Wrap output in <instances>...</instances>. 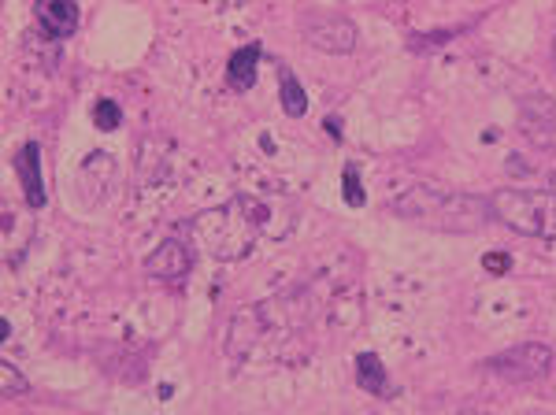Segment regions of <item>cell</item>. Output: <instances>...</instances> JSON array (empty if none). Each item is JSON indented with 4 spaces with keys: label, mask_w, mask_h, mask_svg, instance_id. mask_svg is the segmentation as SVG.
Here are the masks:
<instances>
[{
    "label": "cell",
    "mask_w": 556,
    "mask_h": 415,
    "mask_svg": "<svg viewBox=\"0 0 556 415\" xmlns=\"http://www.w3.org/2000/svg\"><path fill=\"white\" fill-rule=\"evenodd\" d=\"M15 171H19V186L30 208H45V186H41V145L26 141L23 149L15 152Z\"/></svg>",
    "instance_id": "obj_7"
},
{
    "label": "cell",
    "mask_w": 556,
    "mask_h": 415,
    "mask_svg": "<svg viewBox=\"0 0 556 415\" xmlns=\"http://www.w3.org/2000/svg\"><path fill=\"white\" fill-rule=\"evenodd\" d=\"M493 219L527 238L556 241V193L553 189H497L490 197Z\"/></svg>",
    "instance_id": "obj_3"
},
{
    "label": "cell",
    "mask_w": 556,
    "mask_h": 415,
    "mask_svg": "<svg viewBox=\"0 0 556 415\" xmlns=\"http://www.w3.org/2000/svg\"><path fill=\"white\" fill-rule=\"evenodd\" d=\"M190 267H193V252L186 249V241L167 238L164 245L145 260V275L160 278V282H178V278L190 275Z\"/></svg>",
    "instance_id": "obj_6"
},
{
    "label": "cell",
    "mask_w": 556,
    "mask_h": 415,
    "mask_svg": "<svg viewBox=\"0 0 556 415\" xmlns=\"http://www.w3.org/2000/svg\"><path fill=\"white\" fill-rule=\"evenodd\" d=\"M342 197L349 201V208H364L367 193H364V186H360V167H356V164L345 167V175H342Z\"/></svg>",
    "instance_id": "obj_12"
},
{
    "label": "cell",
    "mask_w": 556,
    "mask_h": 415,
    "mask_svg": "<svg viewBox=\"0 0 556 415\" xmlns=\"http://www.w3.org/2000/svg\"><path fill=\"white\" fill-rule=\"evenodd\" d=\"M356 382L364 386L367 393H390V375L375 353H360L356 356Z\"/></svg>",
    "instance_id": "obj_11"
},
{
    "label": "cell",
    "mask_w": 556,
    "mask_h": 415,
    "mask_svg": "<svg viewBox=\"0 0 556 415\" xmlns=\"http://www.w3.org/2000/svg\"><path fill=\"white\" fill-rule=\"evenodd\" d=\"M490 371H497L501 378L508 382H538L553 371V349L549 345H516V349H508V353L493 356L490 360Z\"/></svg>",
    "instance_id": "obj_4"
},
{
    "label": "cell",
    "mask_w": 556,
    "mask_h": 415,
    "mask_svg": "<svg viewBox=\"0 0 556 415\" xmlns=\"http://www.w3.org/2000/svg\"><path fill=\"white\" fill-rule=\"evenodd\" d=\"M393 212L401 219H412L419 227L438 230V234H475L493 219L490 197L475 193H456V189L416 186L393 201Z\"/></svg>",
    "instance_id": "obj_2"
},
{
    "label": "cell",
    "mask_w": 556,
    "mask_h": 415,
    "mask_svg": "<svg viewBox=\"0 0 556 415\" xmlns=\"http://www.w3.org/2000/svg\"><path fill=\"white\" fill-rule=\"evenodd\" d=\"M93 123H97V130H115V126L123 123V108L115 101H97V108H93Z\"/></svg>",
    "instance_id": "obj_13"
},
{
    "label": "cell",
    "mask_w": 556,
    "mask_h": 415,
    "mask_svg": "<svg viewBox=\"0 0 556 415\" xmlns=\"http://www.w3.org/2000/svg\"><path fill=\"white\" fill-rule=\"evenodd\" d=\"M264 49L260 45H241L227 63V82L234 93H245V89H253L256 82V63H260Z\"/></svg>",
    "instance_id": "obj_9"
},
{
    "label": "cell",
    "mask_w": 556,
    "mask_h": 415,
    "mask_svg": "<svg viewBox=\"0 0 556 415\" xmlns=\"http://www.w3.org/2000/svg\"><path fill=\"white\" fill-rule=\"evenodd\" d=\"M34 15H38L41 30L56 41L71 38L78 30V4H71V0H45V4H38Z\"/></svg>",
    "instance_id": "obj_8"
},
{
    "label": "cell",
    "mask_w": 556,
    "mask_h": 415,
    "mask_svg": "<svg viewBox=\"0 0 556 415\" xmlns=\"http://www.w3.org/2000/svg\"><path fill=\"white\" fill-rule=\"evenodd\" d=\"M482 267H486L490 275H508L512 256H508V252H486V256H482Z\"/></svg>",
    "instance_id": "obj_14"
},
{
    "label": "cell",
    "mask_w": 556,
    "mask_h": 415,
    "mask_svg": "<svg viewBox=\"0 0 556 415\" xmlns=\"http://www.w3.org/2000/svg\"><path fill=\"white\" fill-rule=\"evenodd\" d=\"M301 26H304V41L323 52H349L356 45V26L345 15L308 12Z\"/></svg>",
    "instance_id": "obj_5"
},
{
    "label": "cell",
    "mask_w": 556,
    "mask_h": 415,
    "mask_svg": "<svg viewBox=\"0 0 556 415\" xmlns=\"http://www.w3.org/2000/svg\"><path fill=\"white\" fill-rule=\"evenodd\" d=\"M553 56H556V41H553Z\"/></svg>",
    "instance_id": "obj_16"
},
{
    "label": "cell",
    "mask_w": 556,
    "mask_h": 415,
    "mask_svg": "<svg viewBox=\"0 0 556 415\" xmlns=\"http://www.w3.org/2000/svg\"><path fill=\"white\" fill-rule=\"evenodd\" d=\"M0 375H4V393H23L26 390V378L19 375L12 364H0Z\"/></svg>",
    "instance_id": "obj_15"
},
{
    "label": "cell",
    "mask_w": 556,
    "mask_h": 415,
    "mask_svg": "<svg viewBox=\"0 0 556 415\" xmlns=\"http://www.w3.org/2000/svg\"><path fill=\"white\" fill-rule=\"evenodd\" d=\"M278 97H282V108H286L290 119H301L308 112V97H304L301 82H297V75L286 63H278Z\"/></svg>",
    "instance_id": "obj_10"
},
{
    "label": "cell",
    "mask_w": 556,
    "mask_h": 415,
    "mask_svg": "<svg viewBox=\"0 0 556 415\" xmlns=\"http://www.w3.org/2000/svg\"><path fill=\"white\" fill-rule=\"evenodd\" d=\"M267 204L253 201V197H234L227 204L204 208L201 215H193L186 230L193 234V245L223 264H238L256 249V241L264 234L267 223Z\"/></svg>",
    "instance_id": "obj_1"
}]
</instances>
